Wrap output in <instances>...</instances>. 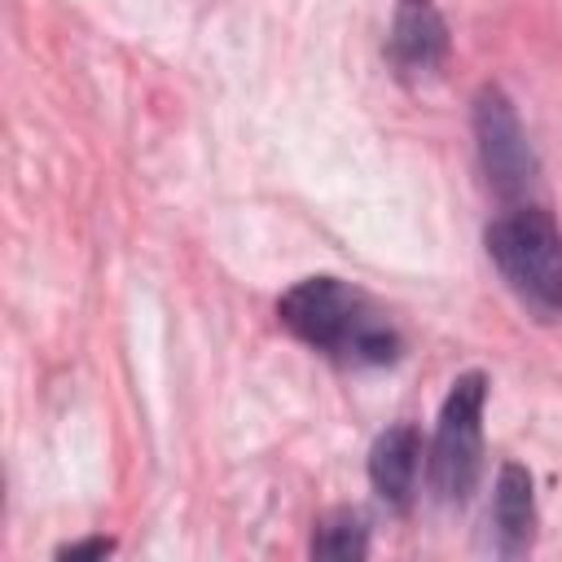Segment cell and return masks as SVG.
Returning a JSON list of instances; mask_svg holds the SVG:
<instances>
[{
    "instance_id": "7",
    "label": "cell",
    "mask_w": 562,
    "mask_h": 562,
    "mask_svg": "<svg viewBox=\"0 0 562 562\" xmlns=\"http://www.w3.org/2000/svg\"><path fill=\"white\" fill-rule=\"evenodd\" d=\"M492 522L501 553H527L536 536V496H531V474L518 461H505L496 474V496H492Z\"/></svg>"
},
{
    "instance_id": "3",
    "label": "cell",
    "mask_w": 562,
    "mask_h": 562,
    "mask_svg": "<svg viewBox=\"0 0 562 562\" xmlns=\"http://www.w3.org/2000/svg\"><path fill=\"white\" fill-rule=\"evenodd\" d=\"M483 404H487V378L479 369L461 373L443 395L430 443V487L448 505L470 501L483 474Z\"/></svg>"
},
{
    "instance_id": "2",
    "label": "cell",
    "mask_w": 562,
    "mask_h": 562,
    "mask_svg": "<svg viewBox=\"0 0 562 562\" xmlns=\"http://www.w3.org/2000/svg\"><path fill=\"white\" fill-rule=\"evenodd\" d=\"M483 246L505 277V285L540 316H562V228L536 206H509L483 233Z\"/></svg>"
},
{
    "instance_id": "5",
    "label": "cell",
    "mask_w": 562,
    "mask_h": 562,
    "mask_svg": "<svg viewBox=\"0 0 562 562\" xmlns=\"http://www.w3.org/2000/svg\"><path fill=\"white\" fill-rule=\"evenodd\" d=\"M386 48H391V66L404 79L435 75L448 57V22L435 9V0H400L395 18H391Z\"/></svg>"
},
{
    "instance_id": "9",
    "label": "cell",
    "mask_w": 562,
    "mask_h": 562,
    "mask_svg": "<svg viewBox=\"0 0 562 562\" xmlns=\"http://www.w3.org/2000/svg\"><path fill=\"white\" fill-rule=\"evenodd\" d=\"M110 553H114L110 536H92V540H75V544L57 549V558H70V562H79V558H110Z\"/></svg>"
},
{
    "instance_id": "8",
    "label": "cell",
    "mask_w": 562,
    "mask_h": 562,
    "mask_svg": "<svg viewBox=\"0 0 562 562\" xmlns=\"http://www.w3.org/2000/svg\"><path fill=\"white\" fill-rule=\"evenodd\" d=\"M312 553L316 558H334V562H360L369 553V522L356 509H334L316 522L312 536Z\"/></svg>"
},
{
    "instance_id": "4",
    "label": "cell",
    "mask_w": 562,
    "mask_h": 562,
    "mask_svg": "<svg viewBox=\"0 0 562 562\" xmlns=\"http://www.w3.org/2000/svg\"><path fill=\"white\" fill-rule=\"evenodd\" d=\"M474 140H479V162L487 171V184L522 206L536 189V154L527 145V132L501 88H479L474 97Z\"/></svg>"
},
{
    "instance_id": "6",
    "label": "cell",
    "mask_w": 562,
    "mask_h": 562,
    "mask_svg": "<svg viewBox=\"0 0 562 562\" xmlns=\"http://www.w3.org/2000/svg\"><path fill=\"white\" fill-rule=\"evenodd\" d=\"M422 457V439L408 422L386 426L373 448H369V483L373 492L391 505V509H408L413 505V487H417V461Z\"/></svg>"
},
{
    "instance_id": "1",
    "label": "cell",
    "mask_w": 562,
    "mask_h": 562,
    "mask_svg": "<svg viewBox=\"0 0 562 562\" xmlns=\"http://www.w3.org/2000/svg\"><path fill=\"white\" fill-rule=\"evenodd\" d=\"M281 325L307 347L342 364H391L400 360V329L386 312L338 277H303L277 299Z\"/></svg>"
}]
</instances>
